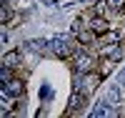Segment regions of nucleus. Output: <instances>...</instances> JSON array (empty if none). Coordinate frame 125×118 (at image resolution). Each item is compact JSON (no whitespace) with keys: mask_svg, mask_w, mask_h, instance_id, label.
Listing matches in <instances>:
<instances>
[{"mask_svg":"<svg viewBox=\"0 0 125 118\" xmlns=\"http://www.w3.org/2000/svg\"><path fill=\"white\" fill-rule=\"evenodd\" d=\"M115 66H118V60H113V58H100L98 60V70L103 76H110V73L115 70Z\"/></svg>","mask_w":125,"mask_h":118,"instance_id":"423d86ee","label":"nucleus"},{"mask_svg":"<svg viewBox=\"0 0 125 118\" xmlns=\"http://www.w3.org/2000/svg\"><path fill=\"white\" fill-rule=\"evenodd\" d=\"M3 91L8 93V95H13V98H20V95L25 93V83H23V78H10L5 85H3Z\"/></svg>","mask_w":125,"mask_h":118,"instance_id":"20e7f679","label":"nucleus"},{"mask_svg":"<svg viewBox=\"0 0 125 118\" xmlns=\"http://www.w3.org/2000/svg\"><path fill=\"white\" fill-rule=\"evenodd\" d=\"M70 60H73V68H75L78 73H88V70H95L98 68V60L93 58L90 53H80V55L75 53Z\"/></svg>","mask_w":125,"mask_h":118,"instance_id":"f03ea898","label":"nucleus"},{"mask_svg":"<svg viewBox=\"0 0 125 118\" xmlns=\"http://www.w3.org/2000/svg\"><path fill=\"white\" fill-rule=\"evenodd\" d=\"M85 103H88V93L83 91V88H75L73 95H70V108H68L65 113H68V116H78V113H83Z\"/></svg>","mask_w":125,"mask_h":118,"instance_id":"7ed1b4c3","label":"nucleus"},{"mask_svg":"<svg viewBox=\"0 0 125 118\" xmlns=\"http://www.w3.org/2000/svg\"><path fill=\"white\" fill-rule=\"evenodd\" d=\"M78 38H73V35H58L55 40H53V53L58 58H65V60H70L73 55L78 53Z\"/></svg>","mask_w":125,"mask_h":118,"instance_id":"f257e3e1","label":"nucleus"},{"mask_svg":"<svg viewBox=\"0 0 125 118\" xmlns=\"http://www.w3.org/2000/svg\"><path fill=\"white\" fill-rule=\"evenodd\" d=\"M3 66L5 68H13V70H20V66H23V58H20V50H10L3 55Z\"/></svg>","mask_w":125,"mask_h":118,"instance_id":"39448f33","label":"nucleus"}]
</instances>
